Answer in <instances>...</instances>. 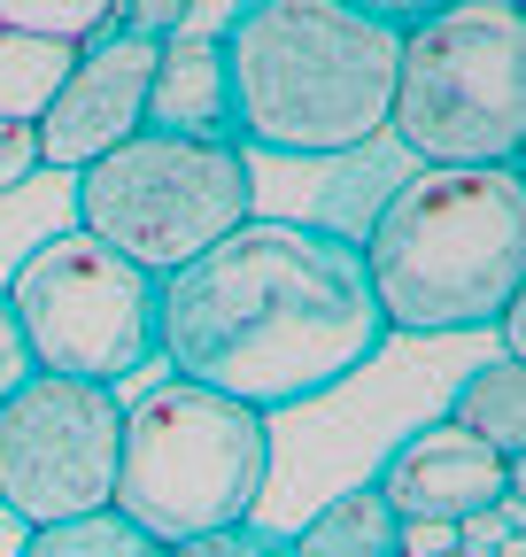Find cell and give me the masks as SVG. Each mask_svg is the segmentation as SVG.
Returning <instances> with one entry per match:
<instances>
[{"label":"cell","mask_w":526,"mask_h":557,"mask_svg":"<svg viewBox=\"0 0 526 557\" xmlns=\"http://www.w3.org/2000/svg\"><path fill=\"white\" fill-rule=\"evenodd\" d=\"M116 442H124L116 387L32 372L0 403V511L16 527H54V519L109 511Z\"/></svg>","instance_id":"obj_8"},{"label":"cell","mask_w":526,"mask_h":557,"mask_svg":"<svg viewBox=\"0 0 526 557\" xmlns=\"http://www.w3.org/2000/svg\"><path fill=\"white\" fill-rule=\"evenodd\" d=\"M32 171H39V139H32V124H9V116H0V194L24 186Z\"/></svg>","instance_id":"obj_20"},{"label":"cell","mask_w":526,"mask_h":557,"mask_svg":"<svg viewBox=\"0 0 526 557\" xmlns=\"http://www.w3.org/2000/svg\"><path fill=\"white\" fill-rule=\"evenodd\" d=\"M488 325L503 333V357H518V348H526V318H518V302H503V310H496Z\"/></svg>","instance_id":"obj_22"},{"label":"cell","mask_w":526,"mask_h":557,"mask_svg":"<svg viewBox=\"0 0 526 557\" xmlns=\"http://www.w3.org/2000/svg\"><path fill=\"white\" fill-rule=\"evenodd\" d=\"M71 54H78V47L0 32V116H9V124H39V109H47V94L62 86Z\"/></svg>","instance_id":"obj_14"},{"label":"cell","mask_w":526,"mask_h":557,"mask_svg":"<svg viewBox=\"0 0 526 557\" xmlns=\"http://www.w3.org/2000/svg\"><path fill=\"white\" fill-rule=\"evenodd\" d=\"M163 557H287V534H263V527H217V534H193V542H171Z\"/></svg>","instance_id":"obj_17"},{"label":"cell","mask_w":526,"mask_h":557,"mask_svg":"<svg viewBox=\"0 0 526 557\" xmlns=\"http://www.w3.org/2000/svg\"><path fill=\"white\" fill-rule=\"evenodd\" d=\"M78 178V233L171 278L233 225L255 218V171L233 139H178V132H132L124 148L93 156Z\"/></svg>","instance_id":"obj_6"},{"label":"cell","mask_w":526,"mask_h":557,"mask_svg":"<svg viewBox=\"0 0 526 557\" xmlns=\"http://www.w3.org/2000/svg\"><path fill=\"white\" fill-rule=\"evenodd\" d=\"M394 47L403 32L341 0H240L217 32L240 156L334 163L372 148L394 101Z\"/></svg>","instance_id":"obj_2"},{"label":"cell","mask_w":526,"mask_h":557,"mask_svg":"<svg viewBox=\"0 0 526 557\" xmlns=\"http://www.w3.org/2000/svg\"><path fill=\"white\" fill-rule=\"evenodd\" d=\"M387 341L394 333L372 302L356 233L341 225L248 218L155 278V357L263 418L334 395Z\"/></svg>","instance_id":"obj_1"},{"label":"cell","mask_w":526,"mask_h":557,"mask_svg":"<svg viewBox=\"0 0 526 557\" xmlns=\"http://www.w3.org/2000/svg\"><path fill=\"white\" fill-rule=\"evenodd\" d=\"M148 132L178 139H233V101H225V54L217 32H178L155 54V86H148ZM240 148V139H233Z\"/></svg>","instance_id":"obj_11"},{"label":"cell","mask_w":526,"mask_h":557,"mask_svg":"<svg viewBox=\"0 0 526 557\" xmlns=\"http://www.w3.org/2000/svg\"><path fill=\"white\" fill-rule=\"evenodd\" d=\"M16 557H163V542H148L116 511H86V519H54V527H24Z\"/></svg>","instance_id":"obj_15"},{"label":"cell","mask_w":526,"mask_h":557,"mask_svg":"<svg viewBox=\"0 0 526 557\" xmlns=\"http://www.w3.org/2000/svg\"><path fill=\"white\" fill-rule=\"evenodd\" d=\"M287 557H394V511L372 496V480L334 496L302 534H287Z\"/></svg>","instance_id":"obj_13"},{"label":"cell","mask_w":526,"mask_h":557,"mask_svg":"<svg viewBox=\"0 0 526 557\" xmlns=\"http://www.w3.org/2000/svg\"><path fill=\"white\" fill-rule=\"evenodd\" d=\"M0 295L32 341V364L54 380L116 387L140 364H155V278L78 225L47 233Z\"/></svg>","instance_id":"obj_7"},{"label":"cell","mask_w":526,"mask_h":557,"mask_svg":"<svg viewBox=\"0 0 526 557\" xmlns=\"http://www.w3.org/2000/svg\"><path fill=\"white\" fill-rule=\"evenodd\" d=\"M32 372H39V364H32V341H24V325H16V310H9V295H0V403H9Z\"/></svg>","instance_id":"obj_19"},{"label":"cell","mask_w":526,"mask_h":557,"mask_svg":"<svg viewBox=\"0 0 526 557\" xmlns=\"http://www.w3.org/2000/svg\"><path fill=\"white\" fill-rule=\"evenodd\" d=\"M372 496L394 511V527H411V519L465 527V519L496 511L503 496H518V465H503L488 442H473V434H456L449 418H434V426L403 434L379 457Z\"/></svg>","instance_id":"obj_10"},{"label":"cell","mask_w":526,"mask_h":557,"mask_svg":"<svg viewBox=\"0 0 526 557\" xmlns=\"http://www.w3.org/2000/svg\"><path fill=\"white\" fill-rule=\"evenodd\" d=\"M272 480V418L193 387L155 380L140 403H124V442H116V496L109 511L132 519L148 542H193L240 527Z\"/></svg>","instance_id":"obj_4"},{"label":"cell","mask_w":526,"mask_h":557,"mask_svg":"<svg viewBox=\"0 0 526 557\" xmlns=\"http://www.w3.org/2000/svg\"><path fill=\"white\" fill-rule=\"evenodd\" d=\"M449 557H465V549H449Z\"/></svg>","instance_id":"obj_23"},{"label":"cell","mask_w":526,"mask_h":557,"mask_svg":"<svg viewBox=\"0 0 526 557\" xmlns=\"http://www.w3.org/2000/svg\"><path fill=\"white\" fill-rule=\"evenodd\" d=\"M387 333H480L526 295V178L411 171L356 240Z\"/></svg>","instance_id":"obj_3"},{"label":"cell","mask_w":526,"mask_h":557,"mask_svg":"<svg viewBox=\"0 0 526 557\" xmlns=\"http://www.w3.org/2000/svg\"><path fill=\"white\" fill-rule=\"evenodd\" d=\"M341 9L372 16V24H387V32H418L426 16H441V9H449V0H341Z\"/></svg>","instance_id":"obj_21"},{"label":"cell","mask_w":526,"mask_h":557,"mask_svg":"<svg viewBox=\"0 0 526 557\" xmlns=\"http://www.w3.org/2000/svg\"><path fill=\"white\" fill-rule=\"evenodd\" d=\"M109 24H116V0H0V32L54 39V47H86Z\"/></svg>","instance_id":"obj_16"},{"label":"cell","mask_w":526,"mask_h":557,"mask_svg":"<svg viewBox=\"0 0 526 557\" xmlns=\"http://www.w3.org/2000/svg\"><path fill=\"white\" fill-rule=\"evenodd\" d=\"M387 132L426 171H511L526 156V16L511 0H449L403 32Z\"/></svg>","instance_id":"obj_5"},{"label":"cell","mask_w":526,"mask_h":557,"mask_svg":"<svg viewBox=\"0 0 526 557\" xmlns=\"http://www.w3.org/2000/svg\"><path fill=\"white\" fill-rule=\"evenodd\" d=\"M449 426L473 434V442H488L503 465H518L526 457V372H518V357H496V364H480V372L456 380Z\"/></svg>","instance_id":"obj_12"},{"label":"cell","mask_w":526,"mask_h":557,"mask_svg":"<svg viewBox=\"0 0 526 557\" xmlns=\"http://www.w3.org/2000/svg\"><path fill=\"white\" fill-rule=\"evenodd\" d=\"M186 16H193V0H116V24L140 39H178Z\"/></svg>","instance_id":"obj_18"},{"label":"cell","mask_w":526,"mask_h":557,"mask_svg":"<svg viewBox=\"0 0 526 557\" xmlns=\"http://www.w3.org/2000/svg\"><path fill=\"white\" fill-rule=\"evenodd\" d=\"M155 54L163 39H140V32H93L71 70H62V86L47 94L32 139H39V171H86L93 156L124 148L132 132H148V86H155Z\"/></svg>","instance_id":"obj_9"}]
</instances>
